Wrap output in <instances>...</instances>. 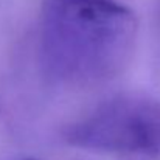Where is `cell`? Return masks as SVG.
<instances>
[{
  "instance_id": "obj_1",
  "label": "cell",
  "mask_w": 160,
  "mask_h": 160,
  "mask_svg": "<svg viewBox=\"0 0 160 160\" xmlns=\"http://www.w3.org/2000/svg\"><path fill=\"white\" fill-rule=\"evenodd\" d=\"M138 31L132 9L115 0H44L41 61L65 86L100 84L129 64Z\"/></svg>"
},
{
  "instance_id": "obj_2",
  "label": "cell",
  "mask_w": 160,
  "mask_h": 160,
  "mask_svg": "<svg viewBox=\"0 0 160 160\" xmlns=\"http://www.w3.org/2000/svg\"><path fill=\"white\" fill-rule=\"evenodd\" d=\"M72 146L112 152H160V101L140 95H120L107 100L92 113L65 131Z\"/></svg>"
},
{
  "instance_id": "obj_3",
  "label": "cell",
  "mask_w": 160,
  "mask_h": 160,
  "mask_svg": "<svg viewBox=\"0 0 160 160\" xmlns=\"http://www.w3.org/2000/svg\"><path fill=\"white\" fill-rule=\"evenodd\" d=\"M23 160H39V159H23Z\"/></svg>"
}]
</instances>
